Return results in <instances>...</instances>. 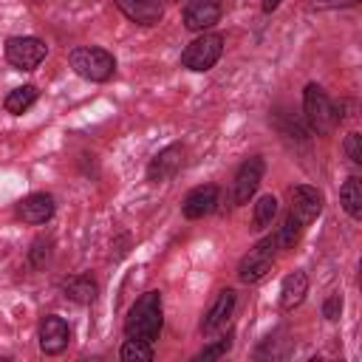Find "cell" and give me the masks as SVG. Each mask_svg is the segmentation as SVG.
<instances>
[{"label":"cell","instance_id":"6da1fadb","mask_svg":"<svg viewBox=\"0 0 362 362\" xmlns=\"http://www.w3.org/2000/svg\"><path fill=\"white\" fill-rule=\"evenodd\" d=\"M161 328H164V300H161V291L150 288V291L139 294L136 303L127 308L124 337L127 339L156 342L158 334H161Z\"/></svg>","mask_w":362,"mask_h":362},{"label":"cell","instance_id":"7a4b0ae2","mask_svg":"<svg viewBox=\"0 0 362 362\" xmlns=\"http://www.w3.org/2000/svg\"><path fill=\"white\" fill-rule=\"evenodd\" d=\"M303 113H305L308 127H311L317 136L334 133L337 124L345 119V116H342V107L334 105V102L328 99V93H325L317 82H308L305 90H303Z\"/></svg>","mask_w":362,"mask_h":362},{"label":"cell","instance_id":"3957f363","mask_svg":"<svg viewBox=\"0 0 362 362\" xmlns=\"http://www.w3.org/2000/svg\"><path fill=\"white\" fill-rule=\"evenodd\" d=\"M68 62H71V68L82 79H90V82H107L116 74L113 54L105 51V48H96V45H79V48H74L68 54Z\"/></svg>","mask_w":362,"mask_h":362},{"label":"cell","instance_id":"277c9868","mask_svg":"<svg viewBox=\"0 0 362 362\" xmlns=\"http://www.w3.org/2000/svg\"><path fill=\"white\" fill-rule=\"evenodd\" d=\"M277 252H280L277 235L260 238V240L249 249V255L240 257V263H238V280L246 283V286L260 283V280L272 272V266H274V260H277Z\"/></svg>","mask_w":362,"mask_h":362},{"label":"cell","instance_id":"5b68a950","mask_svg":"<svg viewBox=\"0 0 362 362\" xmlns=\"http://www.w3.org/2000/svg\"><path fill=\"white\" fill-rule=\"evenodd\" d=\"M223 54V34L218 31H201L184 51H181V68L187 71H209Z\"/></svg>","mask_w":362,"mask_h":362},{"label":"cell","instance_id":"8992f818","mask_svg":"<svg viewBox=\"0 0 362 362\" xmlns=\"http://www.w3.org/2000/svg\"><path fill=\"white\" fill-rule=\"evenodd\" d=\"M48 54V45L40 37H8L6 40V59L20 71H34Z\"/></svg>","mask_w":362,"mask_h":362},{"label":"cell","instance_id":"52a82bcc","mask_svg":"<svg viewBox=\"0 0 362 362\" xmlns=\"http://www.w3.org/2000/svg\"><path fill=\"white\" fill-rule=\"evenodd\" d=\"M263 173H266L263 156H249V158L238 167L235 181H232V195H229L235 206L249 204V198L257 192V187H260V181H263Z\"/></svg>","mask_w":362,"mask_h":362},{"label":"cell","instance_id":"ba28073f","mask_svg":"<svg viewBox=\"0 0 362 362\" xmlns=\"http://www.w3.org/2000/svg\"><path fill=\"white\" fill-rule=\"evenodd\" d=\"M37 339H40V351L48 354V356H57L68 348L71 342V325L59 317V314H45L40 320V328H37Z\"/></svg>","mask_w":362,"mask_h":362},{"label":"cell","instance_id":"9c48e42d","mask_svg":"<svg viewBox=\"0 0 362 362\" xmlns=\"http://www.w3.org/2000/svg\"><path fill=\"white\" fill-rule=\"evenodd\" d=\"M288 195H291V209H288V215H294L303 226H308L320 212H322V192L317 189V187H311V184H297V187H291L288 189Z\"/></svg>","mask_w":362,"mask_h":362},{"label":"cell","instance_id":"30bf717a","mask_svg":"<svg viewBox=\"0 0 362 362\" xmlns=\"http://www.w3.org/2000/svg\"><path fill=\"white\" fill-rule=\"evenodd\" d=\"M218 198H221V189H218L215 184H201V187H195V189H189V192L184 195V201H181V212H184V218L198 221V218L215 212Z\"/></svg>","mask_w":362,"mask_h":362},{"label":"cell","instance_id":"8fae6325","mask_svg":"<svg viewBox=\"0 0 362 362\" xmlns=\"http://www.w3.org/2000/svg\"><path fill=\"white\" fill-rule=\"evenodd\" d=\"M54 209H57V201H54L51 192H31V195H25L17 204V218L23 223L40 226V223H45V221L54 218Z\"/></svg>","mask_w":362,"mask_h":362},{"label":"cell","instance_id":"7c38bea8","mask_svg":"<svg viewBox=\"0 0 362 362\" xmlns=\"http://www.w3.org/2000/svg\"><path fill=\"white\" fill-rule=\"evenodd\" d=\"M223 14L221 0H189L184 8V25L189 31H209Z\"/></svg>","mask_w":362,"mask_h":362},{"label":"cell","instance_id":"4fadbf2b","mask_svg":"<svg viewBox=\"0 0 362 362\" xmlns=\"http://www.w3.org/2000/svg\"><path fill=\"white\" fill-rule=\"evenodd\" d=\"M181 161H184V144H167L164 150H158L153 156V161L147 164V178L161 184V181H170L178 170H181Z\"/></svg>","mask_w":362,"mask_h":362},{"label":"cell","instance_id":"5bb4252c","mask_svg":"<svg viewBox=\"0 0 362 362\" xmlns=\"http://www.w3.org/2000/svg\"><path fill=\"white\" fill-rule=\"evenodd\" d=\"M235 300H238V294H235L232 288H221L218 297L212 300V305L206 308V314L201 317V334H212V331L223 328L226 320H229L232 311H235Z\"/></svg>","mask_w":362,"mask_h":362},{"label":"cell","instance_id":"9a60e30c","mask_svg":"<svg viewBox=\"0 0 362 362\" xmlns=\"http://www.w3.org/2000/svg\"><path fill=\"white\" fill-rule=\"evenodd\" d=\"M113 3L136 25H158L164 17V8L158 0H113Z\"/></svg>","mask_w":362,"mask_h":362},{"label":"cell","instance_id":"2e32d148","mask_svg":"<svg viewBox=\"0 0 362 362\" xmlns=\"http://www.w3.org/2000/svg\"><path fill=\"white\" fill-rule=\"evenodd\" d=\"M308 294V274L305 272H291L283 277L280 286V308L283 311H294Z\"/></svg>","mask_w":362,"mask_h":362},{"label":"cell","instance_id":"e0dca14e","mask_svg":"<svg viewBox=\"0 0 362 362\" xmlns=\"http://www.w3.org/2000/svg\"><path fill=\"white\" fill-rule=\"evenodd\" d=\"M59 286H62L65 297H71L74 303H82V305H88V303H93L99 297V283L90 274H71Z\"/></svg>","mask_w":362,"mask_h":362},{"label":"cell","instance_id":"ac0fdd59","mask_svg":"<svg viewBox=\"0 0 362 362\" xmlns=\"http://www.w3.org/2000/svg\"><path fill=\"white\" fill-rule=\"evenodd\" d=\"M339 204L342 209L354 218V221H362V178L359 175H351L342 189H339Z\"/></svg>","mask_w":362,"mask_h":362},{"label":"cell","instance_id":"d6986e66","mask_svg":"<svg viewBox=\"0 0 362 362\" xmlns=\"http://www.w3.org/2000/svg\"><path fill=\"white\" fill-rule=\"evenodd\" d=\"M37 96H40V90H37L34 85H20V88L8 90V96H6V102H3V107H6L8 113L20 116V113H25V110L37 102Z\"/></svg>","mask_w":362,"mask_h":362},{"label":"cell","instance_id":"ffe728a7","mask_svg":"<svg viewBox=\"0 0 362 362\" xmlns=\"http://www.w3.org/2000/svg\"><path fill=\"white\" fill-rule=\"evenodd\" d=\"M232 342H235V331L229 328L223 337H218L215 342H209L201 354H195V362H212V359H221V356H226L229 351H232Z\"/></svg>","mask_w":362,"mask_h":362},{"label":"cell","instance_id":"44dd1931","mask_svg":"<svg viewBox=\"0 0 362 362\" xmlns=\"http://www.w3.org/2000/svg\"><path fill=\"white\" fill-rule=\"evenodd\" d=\"M122 362H153V342L144 339H127L119 351Z\"/></svg>","mask_w":362,"mask_h":362},{"label":"cell","instance_id":"7402d4cb","mask_svg":"<svg viewBox=\"0 0 362 362\" xmlns=\"http://www.w3.org/2000/svg\"><path fill=\"white\" fill-rule=\"evenodd\" d=\"M274 218H277V198L274 195H260L257 204H255V229H269Z\"/></svg>","mask_w":362,"mask_h":362},{"label":"cell","instance_id":"603a6c76","mask_svg":"<svg viewBox=\"0 0 362 362\" xmlns=\"http://www.w3.org/2000/svg\"><path fill=\"white\" fill-rule=\"evenodd\" d=\"M359 141H362V136L354 130V133H348V136H345V144H342V147H345L348 161H351V164H356V167L362 164V147H359Z\"/></svg>","mask_w":362,"mask_h":362},{"label":"cell","instance_id":"cb8c5ba5","mask_svg":"<svg viewBox=\"0 0 362 362\" xmlns=\"http://www.w3.org/2000/svg\"><path fill=\"white\" fill-rule=\"evenodd\" d=\"M339 314H342V297L339 294H331L325 303H322V317L325 320H339Z\"/></svg>","mask_w":362,"mask_h":362},{"label":"cell","instance_id":"d4e9b609","mask_svg":"<svg viewBox=\"0 0 362 362\" xmlns=\"http://www.w3.org/2000/svg\"><path fill=\"white\" fill-rule=\"evenodd\" d=\"M359 0H311V8L314 11H328V8H348V6H356Z\"/></svg>","mask_w":362,"mask_h":362},{"label":"cell","instance_id":"484cf974","mask_svg":"<svg viewBox=\"0 0 362 362\" xmlns=\"http://www.w3.org/2000/svg\"><path fill=\"white\" fill-rule=\"evenodd\" d=\"M280 3H283V0H263V11H266V14H272V11H274Z\"/></svg>","mask_w":362,"mask_h":362}]
</instances>
